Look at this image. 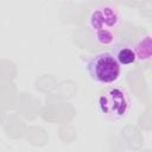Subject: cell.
Instances as JSON below:
<instances>
[{"label": "cell", "mask_w": 152, "mask_h": 152, "mask_svg": "<svg viewBox=\"0 0 152 152\" xmlns=\"http://www.w3.org/2000/svg\"><path fill=\"white\" fill-rule=\"evenodd\" d=\"M122 15L119 8L110 2L95 5L88 14V26L94 40L102 46L116 44L121 27Z\"/></svg>", "instance_id": "cell-1"}, {"label": "cell", "mask_w": 152, "mask_h": 152, "mask_svg": "<svg viewBox=\"0 0 152 152\" xmlns=\"http://www.w3.org/2000/svg\"><path fill=\"white\" fill-rule=\"evenodd\" d=\"M86 70L90 80L99 84H112L121 75V65L110 51H102L89 57Z\"/></svg>", "instance_id": "cell-2"}, {"label": "cell", "mask_w": 152, "mask_h": 152, "mask_svg": "<svg viewBox=\"0 0 152 152\" xmlns=\"http://www.w3.org/2000/svg\"><path fill=\"white\" fill-rule=\"evenodd\" d=\"M97 108L104 118L109 120H121L129 113L131 100L122 87L110 86L99 95Z\"/></svg>", "instance_id": "cell-3"}, {"label": "cell", "mask_w": 152, "mask_h": 152, "mask_svg": "<svg viewBox=\"0 0 152 152\" xmlns=\"http://www.w3.org/2000/svg\"><path fill=\"white\" fill-rule=\"evenodd\" d=\"M110 52L118 61L120 65H129L137 61V56L133 49V45L126 43H116L112 46Z\"/></svg>", "instance_id": "cell-4"}, {"label": "cell", "mask_w": 152, "mask_h": 152, "mask_svg": "<svg viewBox=\"0 0 152 152\" xmlns=\"http://www.w3.org/2000/svg\"><path fill=\"white\" fill-rule=\"evenodd\" d=\"M133 49L138 61H152V33H147L139 38L133 44Z\"/></svg>", "instance_id": "cell-5"}, {"label": "cell", "mask_w": 152, "mask_h": 152, "mask_svg": "<svg viewBox=\"0 0 152 152\" xmlns=\"http://www.w3.org/2000/svg\"><path fill=\"white\" fill-rule=\"evenodd\" d=\"M151 69H152V66H151Z\"/></svg>", "instance_id": "cell-6"}]
</instances>
